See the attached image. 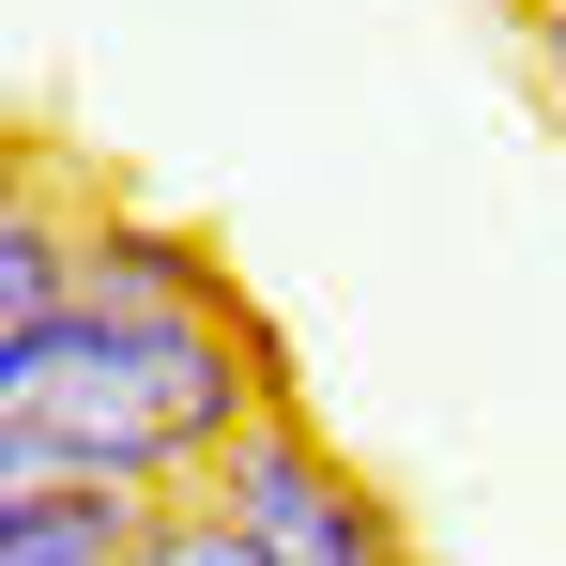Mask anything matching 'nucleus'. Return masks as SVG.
Returning <instances> with one entry per match:
<instances>
[{
  "label": "nucleus",
  "instance_id": "6",
  "mask_svg": "<svg viewBox=\"0 0 566 566\" xmlns=\"http://www.w3.org/2000/svg\"><path fill=\"white\" fill-rule=\"evenodd\" d=\"M123 566H261V552H245V536L185 490V505H154V521H138V552H123Z\"/></svg>",
  "mask_w": 566,
  "mask_h": 566
},
{
  "label": "nucleus",
  "instance_id": "8",
  "mask_svg": "<svg viewBox=\"0 0 566 566\" xmlns=\"http://www.w3.org/2000/svg\"><path fill=\"white\" fill-rule=\"evenodd\" d=\"M15 185H31V138H15V123H0V199H15Z\"/></svg>",
  "mask_w": 566,
  "mask_h": 566
},
{
  "label": "nucleus",
  "instance_id": "3",
  "mask_svg": "<svg viewBox=\"0 0 566 566\" xmlns=\"http://www.w3.org/2000/svg\"><path fill=\"white\" fill-rule=\"evenodd\" d=\"M77 306H245V291L214 276L199 230L138 214V199H93V230H77Z\"/></svg>",
  "mask_w": 566,
  "mask_h": 566
},
{
  "label": "nucleus",
  "instance_id": "1",
  "mask_svg": "<svg viewBox=\"0 0 566 566\" xmlns=\"http://www.w3.org/2000/svg\"><path fill=\"white\" fill-rule=\"evenodd\" d=\"M276 398L291 368L245 306H62L31 353H0V413L46 444V474L138 505H185Z\"/></svg>",
  "mask_w": 566,
  "mask_h": 566
},
{
  "label": "nucleus",
  "instance_id": "5",
  "mask_svg": "<svg viewBox=\"0 0 566 566\" xmlns=\"http://www.w3.org/2000/svg\"><path fill=\"white\" fill-rule=\"evenodd\" d=\"M138 490H15L0 505V566H123L138 552Z\"/></svg>",
  "mask_w": 566,
  "mask_h": 566
},
{
  "label": "nucleus",
  "instance_id": "4",
  "mask_svg": "<svg viewBox=\"0 0 566 566\" xmlns=\"http://www.w3.org/2000/svg\"><path fill=\"white\" fill-rule=\"evenodd\" d=\"M77 230H93V199L46 185V169L0 199V353H31V337L77 306Z\"/></svg>",
  "mask_w": 566,
  "mask_h": 566
},
{
  "label": "nucleus",
  "instance_id": "7",
  "mask_svg": "<svg viewBox=\"0 0 566 566\" xmlns=\"http://www.w3.org/2000/svg\"><path fill=\"white\" fill-rule=\"evenodd\" d=\"M521 46H536V93H552V123H566V0H521Z\"/></svg>",
  "mask_w": 566,
  "mask_h": 566
},
{
  "label": "nucleus",
  "instance_id": "2",
  "mask_svg": "<svg viewBox=\"0 0 566 566\" xmlns=\"http://www.w3.org/2000/svg\"><path fill=\"white\" fill-rule=\"evenodd\" d=\"M199 505H214L261 566H429L413 521L368 490V460H353L337 429H306V398H276L230 460L199 474Z\"/></svg>",
  "mask_w": 566,
  "mask_h": 566
}]
</instances>
